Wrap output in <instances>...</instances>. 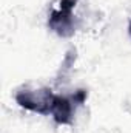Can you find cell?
I'll return each mask as SVG.
<instances>
[{"label": "cell", "instance_id": "cell-3", "mask_svg": "<svg viewBox=\"0 0 131 133\" xmlns=\"http://www.w3.org/2000/svg\"><path fill=\"white\" fill-rule=\"evenodd\" d=\"M76 105H80V102L76 99V95H72V98L54 96L53 107H51V115L54 121L57 124H71Z\"/></svg>", "mask_w": 131, "mask_h": 133}, {"label": "cell", "instance_id": "cell-1", "mask_svg": "<svg viewBox=\"0 0 131 133\" xmlns=\"http://www.w3.org/2000/svg\"><path fill=\"white\" fill-rule=\"evenodd\" d=\"M54 96L51 93V90L43 88V90H22L16 95V101L20 107L31 110L40 115H49L51 113V107H53V101Z\"/></svg>", "mask_w": 131, "mask_h": 133}, {"label": "cell", "instance_id": "cell-2", "mask_svg": "<svg viewBox=\"0 0 131 133\" xmlns=\"http://www.w3.org/2000/svg\"><path fill=\"white\" fill-rule=\"evenodd\" d=\"M77 0H60V8L53 11L48 20L49 28L62 37H69L74 34V19L72 9Z\"/></svg>", "mask_w": 131, "mask_h": 133}, {"label": "cell", "instance_id": "cell-4", "mask_svg": "<svg viewBox=\"0 0 131 133\" xmlns=\"http://www.w3.org/2000/svg\"><path fill=\"white\" fill-rule=\"evenodd\" d=\"M128 33H130V36H131V23H130V28H128Z\"/></svg>", "mask_w": 131, "mask_h": 133}]
</instances>
